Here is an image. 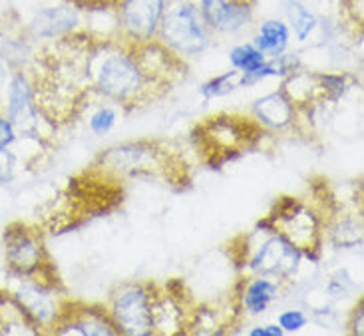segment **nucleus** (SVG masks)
I'll return each mask as SVG.
<instances>
[{"instance_id":"obj_1","label":"nucleus","mask_w":364,"mask_h":336,"mask_svg":"<svg viewBox=\"0 0 364 336\" xmlns=\"http://www.w3.org/2000/svg\"><path fill=\"white\" fill-rule=\"evenodd\" d=\"M86 168L122 185L134 181H154L171 191H186L193 183V163L189 161L186 149L173 139L144 138L122 141L102 149Z\"/></svg>"},{"instance_id":"obj_2","label":"nucleus","mask_w":364,"mask_h":336,"mask_svg":"<svg viewBox=\"0 0 364 336\" xmlns=\"http://www.w3.org/2000/svg\"><path fill=\"white\" fill-rule=\"evenodd\" d=\"M126 195V185L100 175L90 168L70 179L68 185L48 203L42 229L60 235L82 227L90 219L118 209Z\"/></svg>"},{"instance_id":"obj_3","label":"nucleus","mask_w":364,"mask_h":336,"mask_svg":"<svg viewBox=\"0 0 364 336\" xmlns=\"http://www.w3.org/2000/svg\"><path fill=\"white\" fill-rule=\"evenodd\" d=\"M267 136L251 114L241 112L211 114L199 119L189 131L197 158L209 169H223L227 163L243 158L259 148Z\"/></svg>"},{"instance_id":"obj_4","label":"nucleus","mask_w":364,"mask_h":336,"mask_svg":"<svg viewBox=\"0 0 364 336\" xmlns=\"http://www.w3.org/2000/svg\"><path fill=\"white\" fill-rule=\"evenodd\" d=\"M4 267L12 278L36 281L42 285L66 288L60 278L56 263L46 247L44 229L30 221H10L2 233Z\"/></svg>"},{"instance_id":"obj_5","label":"nucleus","mask_w":364,"mask_h":336,"mask_svg":"<svg viewBox=\"0 0 364 336\" xmlns=\"http://www.w3.org/2000/svg\"><path fill=\"white\" fill-rule=\"evenodd\" d=\"M257 229L279 233L293 243L306 261L318 263L325 247V229L316 205L296 195H281L275 199L269 213L257 221Z\"/></svg>"},{"instance_id":"obj_6","label":"nucleus","mask_w":364,"mask_h":336,"mask_svg":"<svg viewBox=\"0 0 364 336\" xmlns=\"http://www.w3.org/2000/svg\"><path fill=\"white\" fill-rule=\"evenodd\" d=\"M211 34L213 32L207 28L197 4L189 0H179L166 10L156 40L181 58H191L205 52L211 42Z\"/></svg>"},{"instance_id":"obj_7","label":"nucleus","mask_w":364,"mask_h":336,"mask_svg":"<svg viewBox=\"0 0 364 336\" xmlns=\"http://www.w3.org/2000/svg\"><path fill=\"white\" fill-rule=\"evenodd\" d=\"M154 285H156L154 281H129L112 288L106 308L119 335H154L151 328Z\"/></svg>"},{"instance_id":"obj_8","label":"nucleus","mask_w":364,"mask_h":336,"mask_svg":"<svg viewBox=\"0 0 364 336\" xmlns=\"http://www.w3.org/2000/svg\"><path fill=\"white\" fill-rule=\"evenodd\" d=\"M263 235L265 239L255 247H251V235H249V251H247V259L241 267V273L271 277L279 283L293 285L296 273L301 269V261L305 259L303 253L279 233L263 231Z\"/></svg>"},{"instance_id":"obj_9","label":"nucleus","mask_w":364,"mask_h":336,"mask_svg":"<svg viewBox=\"0 0 364 336\" xmlns=\"http://www.w3.org/2000/svg\"><path fill=\"white\" fill-rule=\"evenodd\" d=\"M4 94H6V118L14 124L18 138L32 139L40 146H44L48 141V134H44V128H56L50 126L36 106L30 68L12 70Z\"/></svg>"},{"instance_id":"obj_10","label":"nucleus","mask_w":364,"mask_h":336,"mask_svg":"<svg viewBox=\"0 0 364 336\" xmlns=\"http://www.w3.org/2000/svg\"><path fill=\"white\" fill-rule=\"evenodd\" d=\"M10 293L30 320V325L36 328V332L52 335L54 325L64 307V300L68 298V291L48 287L36 281L18 278V287Z\"/></svg>"},{"instance_id":"obj_11","label":"nucleus","mask_w":364,"mask_h":336,"mask_svg":"<svg viewBox=\"0 0 364 336\" xmlns=\"http://www.w3.org/2000/svg\"><path fill=\"white\" fill-rule=\"evenodd\" d=\"M52 335L58 336H118V328L102 303H84L78 298L64 300V307Z\"/></svg>"},{"instance_id":"obj_12","label":"nucleus","mask_w":364,"mask_h":336,"mask_svg":"<svg viewBox=\"0 0 364 336\" xmlns=\"http://www.w3.org/2000/svg\"><path fill=\"white\" fill-rule=\"evenodd\" d=\"M168 0H119L116 6L118 36L132 44H146L158 36Z\"/></svg>"},{"instance_id":"obj_13","label":"nucleus","mask_w":364,"mask_h":336,"mask_svg":"<svg viewBox=\"0 0 364 336\" xmlns=\"http://www.w3.org/2000/svg\"><path fill=\"white\" fill-rule=\"evenodd\" d=\"M251 116L259 121V126L265 129L269 136H287V134H299L309 136L299 109L295 104L287 98V94L279 88L269 92L263 98H257L251 106Z\"/></svg>"},{"instance_id":"obj_14","label":"nucleus","mask_w":364,"mask_h":336,"mask_svg":"<svg viewBox=\"0 0 364 336\" xmlns=\"http://www.w3.org/2000/svg\"><path fill=\"white\" fill-rule=\"evenodd\" d=\"M78 28H82L80 10L74 9L72 4H66V6H48V9L38 10L30 18L24 32L30 40L50 42V40L62 38Z\"/></svg>"},{"instance_id":"obj_15","label":"nucleus","mask_w":364,"mask_h":336,"mask_svg":"<svg viewBox=\"0 0 364 336\" xmlns=\"http://www.w3.org/2000/svg\"><path fill=\"white\" fill-rule=\"evenodd\" d=\"M285 283H279L271 277H261V275H241L237 281L235 291L239 295V303L245 315L259 317L267 313V308L275 303L277 298L285 293Z\"/></svg>"},{"instance_id":"obj_16","label":"nucleus","mask_w":364,"mask_h":336,"mask_svg":"<svg viewBox=\"0 0 364 336\" xmlns=\"http://www.w3.org/2000/svg\"><path fill=\"white\" fill-rule=\"evenodd\" d=\"M197 10L211 32H235L251 20V6L235 0H199Z\"/></svg>"},{"instance_id":"obj_17","label":"nucleus","mask_w":364,"mask_h":336,"mask_svg":"<svg viewBox=\"0 0 364 336\" xmlns=\"http://www.w3.org/2000/svg\"><path fill=\"white\" fill-rule=\"evenodd\" d=\"M289 42H291V28L279 18H269L261 22L255 38H253V44L265 54L267 58L269 56L275 58V56L285 54Z\"/></svg>"},{"instance_id":"obj_18","label":"nucleus","mask_w":364,"mask_h":336,"mask_svg":"<svg viewBox=\"0 0 364 336\" xmlns=\"http://www.w3.org/2000/svg\"><path fill=\"white\" fill-rule=\"evenodd\" d=\"M22 335H38V332L30 325V320L14 300L12 293L6 288H0V336Z\"/></svg>"},{"instance_id":"obj_19","label":"nucleus","mask_w":364,"mask_h":336,"mask_svg":"<svg viewBox=\"0 0 364 336\" xmlns=\"http://www.w3.org/2000/svg\"><path fill=\"white\" fill-rule=\"evenodd\" d=\"M285 16L289 20V28L295 32V38L299 42H305L316 28V16L306 9L303 2L299 0H287L285 2Z\"/></svg>"},{"instance_id":"obj_20","label":"nucleus","mask_w":364,"mask_h":336,"mask_svg":"<svg viewBox=\"0 0 364 336\" xmlns=\"http://www.w3.org/2000/svg\"><path fill=\"white\" fill-rule=\"evenodd\" d=\"M229 62H231V68L237 70V72L253 74V72H257L265 64L267 56L257 48L253 42H249V44H239L235 48H231Z\"/></svg>"},{"instance_id":"obj_21","label":"nucleus","mask_w":364,"mask_h":336,"mask_svg":"<svg viewBox=\"0 0 364 336\" xmlns=\"http://www.w3.org/2000/svg\"><path fill=\"white\" fill-rule=\"evenodd\" d=\"M239 88H241V72L231 68L225 74H219L215 78L207 80L205 84H201L199 94H201V98L205 99V102H209V99L229 96V94H233Z\"/></svg>"},{"instance_id":"obj_22","label":"nucleus","mask_w":364,"mask_h":336,"mask_svg":"<svg viewBox=\"0 0 364 336\" xmlns=\"http://www.w3.org/2000/svg\"><path fill=\"white\" fill-rule=\"evenodd\" d=\"M118 124V108L112 104H102L90 114L88 128L94 136H108L112 129Z\"/></svg>"},{"instance_id":"obj_23","label":"nucleus","mask_w":364,"mask_h":336,"mask_svg":"<svg viewBox=\"0 0 364 336\" xmlns=\"http://www.w3.org/2000/svg\"><path fill=\"white\" fill-rule=\"evenodd\" d=\"M341 16L345 20L346 30L360 42L364 24V0H341Z\"/></svg>"},{"instance_id":"obj_24","label":"nucleus","mask_w":364,"mask_h":336,"mask_svg":"<svg viewBox=\"0 0 364 336\" xmlns=\"http://www.w3.org/2000/svg\"><path fill=\"white\" fill-rule=\"evenodd\" d=\"M18 173V156L12 148H0V185H10Z\"/></svg>"},{"instance_id":"obj_25","label":"nucleus","mask_w":364,"mask_h":336,"mask_svg":"<svg viewBox=\"0 0 364 336\" xmlns=\"http://www.w3.org/2000/svg\"><path fill=\"white\" fill-rule=\"evenodd\" d=\"M306 323H309V317H306L303 310H299V308L283 310V313L279 315V320H277V325L283 328L285 335H293V332L303 330V328L306 327Z\"/></svg>"},{"instance_id":"obj_26","label":"nucleus","mask_w":364,"mask_h":336,"mask_svg":"<svg viewBox=\"0 0 364 336\" xmlns=\"http://www.w3.org/2000/svg\"><path fill=\"white\" fill-rule=\"evenodd\" d=\"M346 332L353 336H363L364 335V298H358L350 315H348V320H346Z\"/></svg>"},{"instance_id":"obj_27","label":"nucleus","mask_w":364,"mask_h":336,"mask_svg":"<svg viewBox=\"0 0 364 336\" xmlns=\"http://www.w3.org/2000/svg\"><path fill=\"white\" fill-rule=\"evenodd\" d=\"M68 4H72L74 9H78L80 12H106V10H116L119 4V0H66Z\"/></svg>"},{"instance_id":"obj_28","label":"nucleus","mask_w":364,"mask_h":336,"mask_svg":"<svg viewBox=\"0 0 364 336\" xmlns=\"http://www.w3.org/2000/svg\"><path fill=\"white\" fill-rule=\"evenodd\" d=\"M18 143V131L14 124L6 118V114H0V148H14Z\"/></svg>"},{"instance_id":"obj_29","label":"nucleus","mask_w":364,"mask_h":336,"mask_svg":"<svg viewBox=\"0 0 364 336\" xmlns=\"http://www.w3.org/2000/svg\"><path fill=\"white\" fill-rule=\"evenodd\" d=\"M348 288H353V281H350L346 271H338L335 277L331 278V283H328V293L333 297H343Z\"/></svg>"},{"instance_id":"obj_30","label":"nucleus","mask_w":364,"mask_h":336,"mask_svg":"<svg viewBox=\"0 0 364 336\" xmlns=\"http://www.w3.org/2000/svg\"><path fill=\"white\" fill-rule=\"evenodd\" d=\"M247 335L249 336H283V328L279 327V325H265V327H255L251 328V330H247Z\"/></svg>"},{"instance_id":"obj_31","label":"nucleus","mask_w":364,"mask_h":336,"mask_svg":"<svg viewBox=\"0 0 364 336\" xmlns=\"http://www.w3.org/2000/svg\"><path fill=\"white\" fill-rule=\"evenodd\" d=\"M10 74H12V68H10L9 62L2 58V54H0V94H2V92H4V88H6Z\"/></svg>"},{"instance_id":"obj_32","label":"nucleus","mask_w":364,"mask_h":336,"mask_svg":"<svg viewBox=\"0 0 364 336\" xmlns=\"http://www.w3.org/2000/svg\"><path fill=\"white\" fill-rule=\"evenodd\" d=\"M235 2H239V4H245V6H251L255 0H235Z\"/></svg>"}]
</instances>
